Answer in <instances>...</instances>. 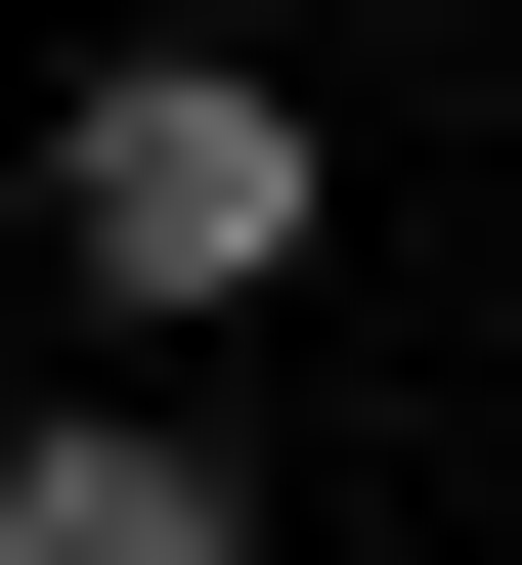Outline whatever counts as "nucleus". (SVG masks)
<instances>
[{
	"mask_svg": "<svg viewBox=\"0 0 522 565\" xmlns=\"http://www.w3.org/2000/svg\"><path fill=\"white\" fill-rule=\"evenodd\" d=\"M44 217H87V305H262V262H305V87H262V44H131V87L44 131Z\"/></svg>",
	"mask_w": 522,
	"mask_h": 565,
	"instance_id": "f257e3e1",
	"label": "nucleus"
},
{
	"mask_svg": "<svg viewBox=\"0 0 522 565\" xmlns=\"http://www.w3.org/2000/svg\"><path fill=\"white\" fill-rule=\"evenodd\" d=\"M0 565H262L219 435H0Z\"/></svg>",
	"mask_w": 522,
	"mask_h": 565,
	"instance_id": "f03ea898",
	"label": "nucleus"
}]
</instances>
